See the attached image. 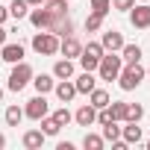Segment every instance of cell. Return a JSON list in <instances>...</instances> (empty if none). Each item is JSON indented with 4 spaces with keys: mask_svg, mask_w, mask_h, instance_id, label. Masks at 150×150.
<instances>
[{
    "mask_svg": "<svg viewBox=\"0 0 150 150\" xmlns=\"http://www.w3.org/2000/svg\"><path fill=\"white\" fill-rule=\"evenodd\" d=\"M83 53H88V56H94V59H100L106 50H103V44L100 41H88V44H83Z\"/></svg>",
    "mask_w": 150,
    "mask_h": 150,
    "instance_id": "obj_30",
    "label": "cell"
},
{
    "mask_svg": "<svg viewBox=\"0 0 150 150\" xmlns=\"http://www.w3.org/2000/svg\"><path fill=\"white\" fill-rule=\"evenodd\" d=\"M30 6H41V3H47V0H27Z\"/></svg>",
    "mask_w": 150,
    "mask_h": 150,
    "instance_id": "obj_35",
    "label": "cell"
},
{
    "mask_svg": "<svg viewBox=\"0 0 150 150\" xmlns=\"http://www.w3.org/2000/svg\"><path fill=\"white\" fill-rule=\"evenodd\" d=\"M109 115H112V121H118V124H124L127 121V103L124 100H109Z\"/></svg>",
    "mask_w": 150,
    "mask_h": 150,
    "instance_id": "obj_20",
    "label": "cell"
},
{
    "mask_svg": "<svg viewBox=\"0 0 150 150\" xmlns=\"http://www.w3.org/2000/svg\"><path fill=\"white\" fill-rule=\"evenodd\" d=\"M103 27V15H97V12H88V18H86V30L88 33H97Z\"/></svg>",
    "mask_w": 150,
    "mask_h": 150,
    "instance_id": "obj_27",
    "label": "cell"
},
{
    "mask_svg": "<svg viewBox=\"0 0 150 150\" xmlns=\"http://www.w3.org/2000/svg\"><path fill=\"white\" fill-rule=\"evenodd\" d=\"M103 135H94V132H86V138H83V147L86 150H103Z\"/></svg>",
    "mask_w": 150,
    "mask_h": 150,
    "instance_id": "obj_23",
    "label": "cell"
},
{
    "mask_svg": "<svg viewBox=\"0 0 150 150\" xmlns=\"http://www.w3.org/2000/svg\"><path fill=\"white\" fill-rule=\"evenodd\" d=\"M115 138H121V127H118V121L103 124V141H115Z\"/></svg>",
    "mask_w": 150,
    "mask_h": 150,
    "instance_id": "obj_25",
    "label": "cell"
},
{
    "mask_svg": "<svg viewBox=\"0 0 150 150\" xmlns=\"http://www.w3.org/2000/svg\"><path fill=\"white\" fill-rule=\"evenodd\" d=\"M59 35L56 33H50V30H41V33H35L33 35V50L38 53V56H56L59 53Z\"/></svg>",
    "mask_w": 150,
    "mask_h": 150,
    "instance_id": "obj_3",
    "label": "cell"
},
{
    "mask_svg": "<svg viewBox=\"0 0 150 150\" xmlns=\"http://www.w3.org/2000/svg\"><path fill=\"white\" fill-rule=\"evenodd\" d=\"M141 118H144V106H141V103H127V121L138 124Z\"/></svg>",
    "mask_w": 150,
    "mask_h": 150,
    "instance_id": "obj_24",
    "label": "cell"
},
{
    "mask_svg": "<svg viewBox=\"0 0 150 150\" xmlns=\"http://www.w3.org/2000/svg\"><path fill=\"white\" fill-rule=\"evenodd\" d=\"M135 6V0H112V9H118V12H129Z\"/></svg>",
    "mask_w": 150,
    "mask_h": 150,
    "instance_id": "obj_32",
    "label": "cell"
},
{
    "mask_svg": "<svg viewBox=\"0 0 150 150\" xmlns=\"http://www.w3.org/2000/svg\"><path fill=\"white\" fill-rule=\"evenodd\" d=\"M59 53H62L65 59H77V56L83 53V44H80V38H77V35H65V38L59 41Z\"/></svg>",
    "mask_w": 150,
    "mask_h": 150,
    "instance_id": "obj_8",
    "label": "cell"
},
{
    "mask_svg": "<svg viewBox=\"0 0 150 150\" xmlns=\"http://www.w3.org/2000/svg\"><path fill=\"white\" fill-rule=\"evenodd\" d=\"M147 77H150V68H147Z\"/></svg>",
    "mask_w": 150,
    "mask_h": 150,
    "instance_id": "obj_38",
    "label": "cell"
},
{
    "mask_svg": "<svg viewBox=\"0 0 150 150\" xmlns=\"http://www.w3.org/2000/svg\"><path fill=\"white\" fill-rule=\"evenodd\" d=\"M44 138H47V135H44L41 129H27L21 141H24L27 150H41V147H44Z\"/></svg>",
    "mask_w": 150,
    "mask_h": 150,
    "instance_id": "obj_14",
    "label": "cell"
},
{
    "mask_svg": "<svg viewBox=\"0 0 150 150\" xmlns=\"http://www.w3.org/2000/svg\"><path fill=\"white\" fill-rule=\"evenodd\" d=\"M6 44V30H3V24H0V47Z\"/></svg>",
    "mask_w": 150,
    "mask_h": 150,
    "instance_id": "obj_34",
    "label": "cell"
},
{
    "mask_svg": "<svg viewBox=\"0 0 150 150\" xmlns=\"http://www.w3.org/2000/svg\"><path fill=\"white\" fill-rule=\"evenodd\" d=\"M74 86H77V94H88L91 88H97V80H94V71H83L77 80H74Z\"/></svg>",
    "mask_w": 150,
    "mask_h": 150,
    "instance_id": "obj_12",
    "label": "cell"
},
{
    "mask_svg": "<svg viewBox=\"0 0 150 150\" xmlns=\"http://www.w3.org/2000/svg\"><path fill=\"white\" fill-rule=\"evenodd\" d=\"M121 68H124V59L118 53H103L100 56V65H97V77L103 83H112V80H118Z\"/></svg>",
    "mask_w": 150,
    "mask_h": 150,
    "instance_id": "obj_4",
    "label": "cell"
},
{
    "mask_svg": "<svg viewBox=\"0 0 150 150\" xmlns=\"http://www.w3.org/2000/svg\"><path fill=\"white\" fill-rule=\"evenodd\" d=\"M144 77H147V71H144L138 62H129V65H124L121 74H118V86H121L124 91H135Z\"/></svg>",
    "mask_w": 150,
    "mask_h": 150,
    "instance_id": "obj_2",
    "label": "cell"
},
{
    "mask_svg": "<svg viewBox=\"0 0 150 150\" xmlns=\"http://www.w3.org/2000/svg\"><path fill=\"white\" fill-rule=\"evenodd\" d=\"M33 86H35V91L38 94H47V91H53V77H50V74H38V77H35V74H33Z\"/></svg>",
    "mask_w": 150,
    "mask_h": 150,
    "instance_id": "obj_18",
    "label": "cell"
},
{
    "mask_svg": "<svg viewBox=\"0 0 150 150\" xmlns=\"http://www.w3.org/2000/svg\"><path fill=\"white\" fill-rule=\"evenodd\" d=\"M127 127H121V138L127 141V144H138L141 141V127L138 124H132V121H124Z\"/></svg>",
    "mask_w": 150,
    "mask_h": 150,
    "instance_id": "obj_15",
    "label": "cell"
},
{
    "mask_svg": "<svg viewBox=\"0 0 150 150\" xmlns=\"http://www.w3.org/2000/svg\"><path fill=\"white\" fill-rule=\"evenodd\" d=\"M6 18H9V6H0V24H6Z\"/></svg>",
    "mask_w": 150,
    "mask_h": 150,
    "instance_id": "obj_33",
    "label": "cell"
},
{
    "mask_svg": "<svg viewBox=\"0 0 150 150\" xmlns=\"http://www.w3.org/2000/svg\"><path fill=\"white\" fill-rule=\"evenodd\" d=\"M53 91H56V97H59L62 103H71L74 97H77V86H74L71 80H59V83L53 86Z\"/></svg>",
    "mask_w": 150,
    "mask_h": 150,
    "instance_id": "obj_11",
    "label": "cell"
},
{
    "mask_svg": "<svg viewBox=\"0 0 150 150\" xmlns=\"http://www.w3.org/2000/svg\"><path fill=\"white\" fill-rule=\"evenodd\" d=\"M68 3H71V0H68Z\"/></svg>",
    "mask_w": 150,
    "mask_h": 150,
    "instance_id": "obj_40",
    "label": "cell"
},
{
    "mask_svg": "<svg viewBox=\"0 0 150 150\" xmlns=\"http://www.w3.org/2000/svg\"><path fill=\"white\" fill-rule=\"evenodd\" d=\"M47 112H50V106H47L44 94H35V97L27 100V106H24V118H30V121H41Z\"/></svg>",
    "mask_w": 150,
    "mask_h": 150,
    "instance_id": "obj_6",
    "label": "cell"
},
{
    "mask_svg": "<svg viewBox=\"0 0 150 150\" xmlns=\"http://www.w3.org/2000/svg\"><path fill=\"white\" fill-rule=\"evenodd\" d=\"M0 103H3V88H0Z\"/></svg>",
    "mask_w": 150,
    "mask_h": 150,
    "instance_id": "obj_37",
    "label": "cell"
},
{
    "mask_svg": "<svg viewBox=\"0 0 150 150\" xmlns=\"http://www.w3.org/2000/svg\"><path fill=\"white\" fill-rule=\"evenodd\" d=\"M74 121H77L80 127H91V124H97V109L91 103H83L77 112H74Z\"/></svg>",
    "mask_w": 150,
    "mask_h": 150,
    "instance_id": "obj_9",
    "label": "cell"
},
{
    "mask_svg": "<svg viewBox=\"0 0 150 150\" xmlns=\"http://www.w3.org/2000/svg\"><path fill=\"white\" fill-rule=\"evenodd\" d=\"M129 24L135 27V30H147L150 27V6L144 3V6H132L129 9Z\"/></svg>",
    "mask_w": 150,
    "mask_h": 150,
    "instance_id": "obj_7",
    "label": "cell"
},
{
    "mask_svg": "<svg viewBox=\"0 0 150 150\" xmlns=\"http://www.w3.org/2000/svg\"><path fill=\"white\" fill-rule=\"evenodd\" d=\"M27 18H30V24H33L35 30H50V33H53V30H56V24H59V21H65L68 15H59V12H53L50 6H44V3H41V6L30 9V15H27Z\"/></svg>",
    "mask_w": 150,
    "mask_h": 150,
    "instance_id": "obj_1",
    "label": "cell"
},
{
    "mask_svg": "<svg viewBox=\"0 0 150 150\" xmlns=\"http://www.w3.org/2000/svg\"><path fill=\"white\" fill-rule=\"evenodd\" d=\"M53 77H56V80H71V77H74V62H71V59H59V62L53 65Z\"/></svg>",
    "mask_w": 150,
    "mask_h": 150,
    "instance_id": "obj_16",
    "label": "cell"
},
{
    "mask_svg": "<svg viewBox=\"0 0 150 150\" xmlns=\"http://www.w3.org/2000/svg\"><path fill=\"white\" fill-rule=\"evenodd\" d=\"M33 83V68L21 59L12 65V74H9V91H24L27 86Z\"/></svg>",
    "mask_w": 150,
    "mask_h": 150,
    "instance_id": "obj_5",
    "label": "cell"
},
{
    "mask_svg": "<svg viewBox=\"0 0 150 150\" xmlns=\"http://www.w3.org/2000/svg\"><path fill=\"white\" fill-rule=\"evenodd\" d=\"M50 118H53V121H56V124H59V127H68V124H71V121H74V115H71V112H68V106H62V109H56V112H53V115H50Z\"/></svg>",
    "mask_w": 150,
    "mask_h": 150,
    "instance_id": "obj_26",
    "label": "cell"
},
{
    "mask_svg": "<svg viewBox=\"0 0 150 150\" xmlns=\"http://www.w3.org/2000/svg\"><path fill=\"white\" fill-rule=\"evenodd\" d=\"M109 100H112V97H109V91H106V88H91V91H88V103H91L94 109L109 106Z\"/></svg>",
    "mask_w": 150,
    "mask_h": 150,
    "instance_id": "obj_17",
    "label": "cell"
},
{
    "mask_svg": "<svg viewBox=\"0 0 150 150\" xmlns=\"http://www.w3.org/2000/svg\"><path fill=\"white\" fill-rule=\"evenodd\" d=\"M91 12H97V15H109L112 12V0H91Z\"/></svg>",
    "mask_w": 150,
    "mask_h": 150,
    "instance_id": "obj_29",
    "label": "cell"
},
{
    "mask_svg": "<svg viewBox=\"0 0 150 150\" xmlns=\"http://www.w3.org/2000/svg\"><path fill=\"white\" fill-rule=\"evenodd\" d=\"M27 15H30V3H27V0H12V3H9V18L21 21Z\"/></svg>",
    "mask_w": 150,
    "mask_h": 150,
    "instance_id": "obj_21",
    "label": "cell"
},
{
    "mask_svg": "<svg viewBox=\"0 0 150 150\" xmlns=\"http://www.w3.org/2000/svg\"><path fill=\"white\" fill-rule=\"evenodd\" d=\"M3 147H6V135H3V132H0V150H3Z\"/></svg>",
    "mask_w": 150,
    "mask_h": 150,
    "instance_id": "obj_36",
    "label": "cell"
},
{
    "mask_svg": "<svg viewBox=\"0 0 150 150\" xmlns=\"http://www.w3.org/2000/svg\"><path fill=\"white\" fill-rule=\"evenodd\" d=\"M147 150H150V141H147Z\"/></svg>",
    "mask_w": 150,
    "mask_h": 150,
    "instance_id": "obj_39",
    "label": "cell"
},
{
    "mask_svg": "<svg viewBox=\"0 0 150 150\" xmlns=\"http://www.w3.org/2000/svg\"><path fill=\"white\" fill-rule=\"evenodd\" d=\"M3 118H6V124H9V127H18V124L24 121V109H21V106H9Z\"/></svg>",
    "mask_w": 150,
    "mask_h": 150,
    "instance_id": "obj_22",
    "label": "cell"
},
{
    "mask_svg": "<svg viewBox=\"0 0 150 150\" xmlns=\"http://www.w3.org/2000/svg\"><path fill=\"white\" fill-rule=\"evenodd\" d=\"M0 59L9 62V65L21 62V59H24V44H21V41H18V44H3V50H0Z\"/></svg>",
    "mask_w": 150,
    "mask_h": 150,
    "instance_id": "obj_13",
    "label": "cell"
},
{
    "mask_svg": "<svg viewBox=\"0 0 150 150\" xmlns=\"http://www.w3.org/2000/svg\"><path fill=\"white\" fill-rule=\"evenodd\" d=\"M118 53H121L124 65H129V62H141V47H138V44H124Z\"/></svg>",
    "mask_w": 150,
    "mask_h": 150,
    "instance_id": "obj_19",
    "label": "cell"
},
{
    "mask_svg": "<svg viewBox=\"0 0 150 150\" xmlns=\"http://www.w3.org/2000/svg\"><path fill=\"white\" fill-rule=\"evenodd\" d=\"M77 59H80L83 71H97V65H100V59H94V56H88V53H80Z\"/></svg>",
    "mask_w": 150,
    "mask_h": 150,
    "instance_id": "obj_31",
    "label": "cell"
},
{
    "mask_svg": "<svg viewBox=\"0 0 150 150\" xmlns=\"http://www.w3.org/2000/svg\"><path fill=\"white\" fill-rule=\"evenodd\" d=\"M59 129H62V127H59L50 115H44V118H41V132H44V135H56Z\"/></svg>",
    "mask_w": 150,
    "mask_h": 150,
    "instance_id": "obj_28",
    "label": "cell"
},
{
    "mask_svg": "<svg viewBox=\"0 0 150 150\" xmlns=\"http://www.w3.org/2000/svg\"><path fill=\"white\" fill-rule=\"evenodd\" d=\"M100 44H103V50H106V53H118V50L124 47V35H121L118 30H106V33H103V38H100Z\"/></svg>",
    "mask_w": 150,
    "mask_h": 150,
    "instance_id": "obj_10",
    "label": "cell"
}]
</instances>
